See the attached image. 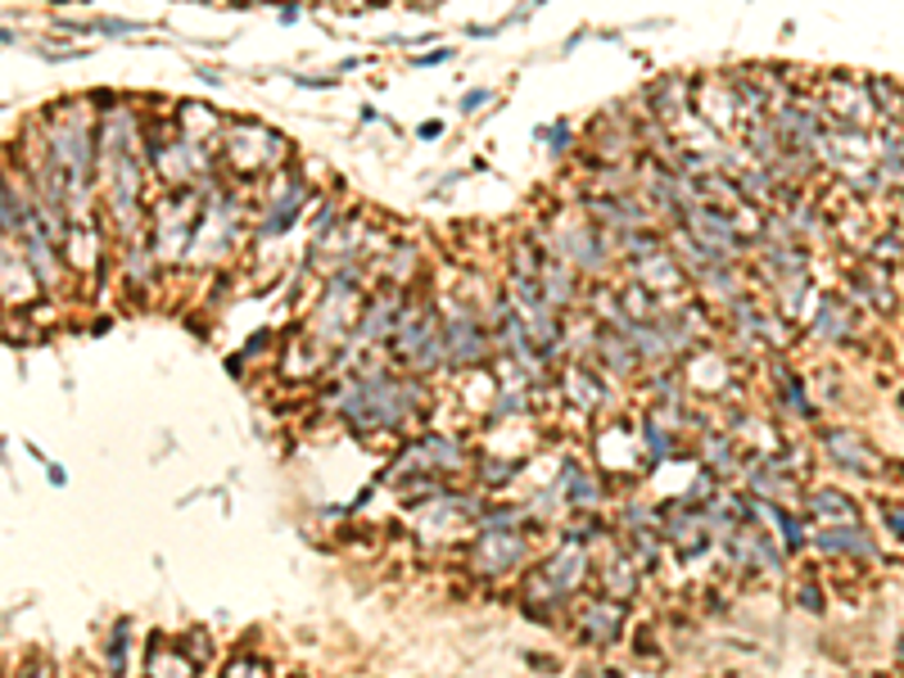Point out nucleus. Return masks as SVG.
Segmentation results:
<instances>
[{"instance_id": "nucleus-1", "label": "nucleus", "mask_w": 904, "mask_h": 678, "mask_svg": "<svg viewBox=\"0 0 904 678\" xmlns=\"http://www.w3.org/2000/svg\"><path fill=\"white\" fill-rule=\"evenodd\" d=\"M330 402L339 407V417L354 430H367V426L398 430L411 417H421L426 389L416 380H394L385 371H367V376L339 380V389H330Z\"/></svg>"}, {"instance_id": "nucleus-2", "label": "nucleus", "mask_w": 904, "mask_h": 678, "mask_svg": "<svg viewBox=\"0 0 904 678\" xmlns=\"http://www.w3.org/2000/svg\"><path fill=\"white\" fill-rule=\"evenodd\" d=\"M444 349H448V367H475L489 358V330L479 326L470 308H453L444 321Z\"/></svg>"}, {"instance_id": "nucleus-3", "label": "nucleus", "mask_w": 904, "mask_h": 678, "mask_svg": "<svg viewBox=\"0 0 904 678\" xmlns=\"http://www.w3.org/2000/svg\"><path fill=\"white\" fill-rule=\"evenodd\" d=\"M286 154H290V146H286L276 131H267V127H240V131H231V163H236L240 172L281 168Z\"/></svg>"}, {"instance_id": "nucleus-4", "label": "nucleus", "mask_w": 904, "mask_h": 678, "mask_svg": "<svg viewBox=\"0 0 904 678\" xmlns=\"http://www.w3.org/2000/svg\"><path fill=\"white\" fill-rule=\"evenodd\" d=\"M525 534L520 529H479V542H475V557L470 566L479 575H507L525 561Z\"/></svg>"}, {"instance_id": "nucleus-5", "label": "nucleus", "mask_w": 904, "mask_h": 678, "mask_svg": "<svg viewBox=\"0 0 904 678\" xmlns=\"http://www.w3.org/2000/svg\"><path fill=\"white\" fill-rule=\"evenodd\" d=\"M624 620H629V610H624V601L610 597V592L597 597V601H588V606L579 610V629H584L588 642H615L619 629H624Z\"/></svg>"}, {"instance_id": "nucleus-6", "label": "nucleus", "mask_w": 904, "mask_h": 678, "mask_svg": "<svg viewBox=\"0 0 904 678\" xmlns=\"http://www.w3.org/2000/svg\"><path fill=\"white\" fill-rule=\"evenodd\" d=\"M683 277H687V267L669 253V249H656V253H647V258H634V281L638 286H647L652 295H665V290H678L683 286Z\"/></svg>"}, {"instance_id": "nucleus-7", "label": "nucleus", "mask_w": 904, "mask_h": 678, "mask_svg": "<svg viewBox=\"0 0 904 678\" xmlns=\"http://www.w3.org/2000/svg\"><path fill=\"white\" fill-rule=\"evenodd\" d=\"M647 104H652V118H660L665 127L683 122V118L692 113V87H687V78H678V73L660 78V82L647 91Z\"/></svg>"}, {"instance_id": "nucleus-8", "label": "nucleus", "mask_w": 904, "mask_h": 678, "mask_svg": "<svg viewBox=\"0 0 904 678\" xmlns=\"http://www.w3.org/2000/svg\"><path fill=\"white\" fill-rule=\"evenodd\" d=\"M394 321H398V295H380V299L367 308L362 339H367V345H376L380 335H394Z\"/></svg>"}, {"instance_id": "nucleus-9", "label": "nucleus", "mask_w": 904, "mask_h": 678, "mask_svg": "<svg viewBox=\"0 0 904 678\" xmlns=\"http://www.w3.org/2000/svg\"><path fill=\"white\" fill-rule=\"evenodd\" d=\"M634 566H638L634 557H615V561L602 570V584H606L610 597L624 601V597H634V592H638V570H634Z\"/></svg>"}, {"instance_id": "nucleus-10", "label": "nucleus", "mask_w": 904, "mask_h": 678, "mask_svg": "<svg viewBox=\"0 0 904 678\" xmlns=\"http://www.w3.org/2000/svg\"><path fill=\"white\" fill-rule=\"evenodd\" d=\"M566 398L579 402L584 412H593V407L602 402V380H597L593 371H579V367H575V371L566 376Z\"/></svg>"}, {"instance_id": "nucleus-11", "label": "nucleus", "mask_w": 904, "mask_h": 678, "mask_svg": "<svg viewBox=\"0 0 904 678\" xmlns=\"http://www.w3.org/2000/svg\"><path fill=\"white\" fill-rule=\"evenodd\" d=\"M525 525L520 507H494V511H479V529H516Z\"/></svg>"}, {"instance_id": "nucleus-12", "label": "nucleus", "mask_w": 904, "mask_h": 678, "mask_svg": "<svg viewBox=\"0 0 904 678\" xmlns=\"http://www.w3.org/2000/svg\"><path fill=\"white\" fill-rule=\"evenodd\" d=\"M643 435H647V443H652V461H669V457H674V439L660 430V421H647Z\"/></svg>"}, {"instance_id": "nucleus-13", "label": "nucleus", "mask_w": 904, "mask_h": 678, "mask_svg": "<svg viewBox=\"0 0 904 678\" xmlns=\"http://www.w3.org/2000/svg\"><path fill=\"white\" fill-rule=\"evenodd\" d=\"M177 669V674H195V660L190 656H177V651H163V647H155L150 651V674H159V669Z\"/></svg>"}, {"instance_id": "nucleus-14", "label": "nucleus", "mask_w": 904, "mask_h": 678, "mask_svg": "<svg viewBox=\"0 0 904 678\" xmlns=\"http://www.w3.org/2000/svg\"><path fill=\"white\" fill-rule=\"evenodd\" d=\"M814 511H823V516H842V520H855V507H846L837 493L832 489H823L818 498H814Z\"/></svg>"}, {"instance_id": "nucleus-15", "label": "nucleus", "mask_w": 904, "mask_h": 678, "mask_svg": "<svg viewBox=\"0 0 904 678\" xmlns=\"http://www.w3.org/2000/svg\"><path fill=\"white\" fill-rule=\"evenodd\" d=\"M479 475H484V485H507L511 475H516V466L511 461H484Z\"/></svg>"}, {"instance_id": "nucleus-16", "label": "nucleus", "mask_w": 904, "mask_h": 678, "mask_svg": "<svg viewBox=\"0 0 904 678\" xmlns=\"http://www.w3.org/2000/svg\"><path fill=\"white\" fill-rule=\"evenodd\" d=\"M538 136H547V141H552V150H570V141H575L566 122H562V127H543Z\"/></svg>"}, {"instance_id": "nucleus-17", "label": "nucleus", "mask_w": 904, "mask_h": 678, "mask_svg": "<svg viewBox=\"0 0 904 678\" xmlns=\"http://www.w3.org/2000/svg\"><path fill=\"white\" fill-rule=\"evenodd\" d=\"M227 669H231V674H267L271 665H267V660H258V656H240V660H231Z\"/></svg>"}, {"instance_id": "nucleus-18", "label": "nucleus", "mask_w": 904, "mask_h": 678, "mask_svg": "<svg viewBox=\"0 0 904 678\" xmlns=\"http://www.w3.org/2000/svg\"><path fill=\"white\" fill-rule=\"evenodd\" d=\"M444 59H453L448 50H430V54H421V59H411L416 68H435V63H444Z\"/></svg>"}, {"instance_id": "nucleus-19", "label": "nucleus", "mask_w": 904, "mask_h": 678, "mask_svg": "<svg viewBox=\"0 0 904 678\" xmlns=\"http://www.w3.org/2000/svg\"><path fill=\"white\" fill-rule=\"evenodd\" d=\"M439 122H421V127H416V136H421V141H439Z\"/></svg>"}, {"instance_id": "nucleus-20", "label": "nucleus", "mask_w": 904, "mask_h": 678, "mask_svg": "<svg viewBox=\"0 0 904 678\" xmlns=\"http://www.w3.org/2000/svg\"><path fill=\"white\" fill-rule=\"evenodd\" d=\"M484 100H489V91H470V96L461 100V109H466V113H475V109H479Z\"/></svg>"}]
</instances>
